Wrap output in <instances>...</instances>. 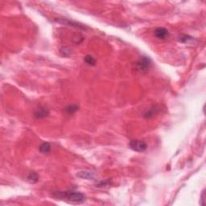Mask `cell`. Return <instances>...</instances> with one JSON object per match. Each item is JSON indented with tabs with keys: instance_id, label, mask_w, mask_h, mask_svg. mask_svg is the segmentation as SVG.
I'll return each mask as SVG.
<instances>
[{
	"instance_id": "6da1fadb",
	"label": "cell",
	"mask_w": 206,
	"mask_h": 206,
	"mask_svg": "<svg viewBox=\"0 0 206 206\" xmlns=\"http://www.w3.org/2000/svg\"><path fill=\"white\" fill-rule=\"evenodd\" d=\"M56 197L61 199V200H66L71 203L75 204H81L86 201V196L84 193L81 192H77L74 190H69L65 192H60L56 193Z\"/></svg>"
},
{
	"instance_id": "7a4b0ae2",
	"label": "cell",
	"mask_w": 206,
	"mask_h": 206,
	"mask_svg": "<svg viewBox=\"0 0 206 206\" xmlns=\"http://www.w3.org/2000/svg\"><path fill=\"white\" fill-rule=\"evenodd\" d=\"M129 147L133 151H137V152H144L147 149V144L145 143L144 141L142 140H131L129 143Z\"/></svg>"
},
{
	"instance_id": "3957f363",
	"label": "cell",
	"mask_w": 206,
	"mask_h": 206,
	"mask_svg": "<svg viewBox=\"0 0 206 206\" xmlns=\"http://www.w3.org/2000/svg\"><path fill=\"white\" fill-rule=\"evenodd\" d=\"M151 66V61L149 57H142L137 62L136 67L140 72H146L150 69Z\"/></svg>"
},
{
	"instance_id": "277c9868",
	"label": "cell",
	"mask_w": 206,
	"mask_h": 206,
	"mask_svg": "<svg viewBox=\"0 0 206 206\" xmlns=\"http://www.w3.org/2000/svg\"><path fill=\"white\" fill-rule=\"evenodd\" d=\"M154 35L159 40H164L169 36V32L164 27H157L154 32Z\"/></svg>"
},
{
	"instance_id": "5b68a950",
	"label": "cell",
	"mask_w": 206,
	"mask_h": 206,
	"mask_svg": "<svg viewBox=\"0 0 206 206\" xmlns=\"http://www.w3.org/2000/svg\"><path fill=\"white\" fill-rule=\"evenodd\" d=\"M56 21H57V22L61 23H63V24L69 25V26L75 27H79V28L82 29H87V27L84 26V25L80 24L78 23L74 22V21H71L69 20V19H57Z\"/></svg>"
},
{
	"instance_id": "8992f818",
	"label": "cell",
	"mask_w": 206,
	"mask_h": 206,
	"mask_svg": "<svg viewBox=\"0 0 206 206\" xmlns=\"http://www.w3.org/2000/svg\"><path fill=\"white\" fill-rule=\"evenodd\" d=\"M78 177L82 178V179H86V180H94L95 178V175H94L93 172H90V171H80L77 174Z\"/></svg>"
},
{
	"instance_id": "52a82bcc",
	"label": "cell",
	"mask_w": 206,
	"mask_h": 206,
	"mask_svg": "<svg viewBox=\"0 0 206 206\" xmlns=\"http://www.w3.org/2000/svg\"><path fill=\"white\" fill-rule=\"evenodd\" d=\"M48 114H49L48 110H46V109L44 108H41L39 109V110H37L35 112V114H34V115H35V117L36 119H40L46 118Z\"/></svg>"
},
{
	"instance_id": "ba28073f",
	"label": "cell",
	"mask_w": 206,
	"mask_h": 206,
	"mask_svg": "<svg viewBox=\"0 0 206 206\" xmlns=\"http://www.w3.org/2000/svg\"><path fill=\"white\" fill-rule=\"evenodd\" d=\"M40 151L43 154H48L51 151V145L50 143L45 142L40 145V147L39 148Z\"/></svg>"
},
{
	"instance_id": "9c48e42d",
	"label": "cell",
	"mask_w": 206,
	"mask_h": 206,
	"mask_svg": "<svg viewBox=\"0 0 206 206\" xmlns=\"http://www.w3.org/2000/svg\"><path fill=\"white\" fill-rule=\"evenodd\" d=\"M78 108H79V107H78V105H72V106H67V107L65 109V111L67 112L69 114H73L78 111Z\"/></svg>"
},
{
	"instance_id": "30bf717a",
	"label": "cell",
	"mask_w": 206,
	"mask_h": 206,
	"mask_svg": "<svg viewBox=\"0 0 206 206\" xmlns=\"http://www.w3.org/2000/svg\"><path fill=\"white\" fill-rule=\"evenodd\" d=\"M84 60H85L86 63L88 64L89 65L94 66L95 65H96V60L94 59L92 56H90V55L86 56V57H85V58H84Z\"/></svg>"
},
{
	"instance_id": "8fae6325",
	"label": "cell",
	"mask_w": 206,
	"mask_h": 206,
	"mask_svg": "<svg viewBox=\"0 0 206 206\" xmlns=\"http://www.w3.org/2000/svg\"><path fill=\"white\" fill-rule=\"evenodd\" d=\"M27 180L30 183L34 184V183H36L39 180V177H38V175L36 172H31L27 176Z\"/></svg>"
},
{
	"instance_id": "7c38bea8",
	"label": "cell",
	"mask_w": 206,
	"mask_h": 206,
	"mask_svg": "<svg viewBox=\"0 0 206 206\" xmlns=\"http://www.w3.org/2000/svg\"><path fill=\"white\" fill-rule=\"evenodd\" d=\"M156 111H157V110H156L155 107H154V108L152 109H150V110H148V111H147L146 114H144V117L145 118H151V117H153L154 115L156 114Z\"/></svg>"
},
{
	"instance_id": "4fadbf2b",
	"label": "cell",
	"mask_w": 206,
	"mask_h": 206,
	"mask_svg": "<svg viewBox=\"0 0 206 206\" xmlns=\"http://www.w3.org/2000/svg\"><path fill=\"white\" fill-rule=\"evenodd\" d=\"M192 40H193L192 37L186 35L182 36L180 38V41H181L183 43H188V41H192Z\"/></svg>"
}]
</instances>
